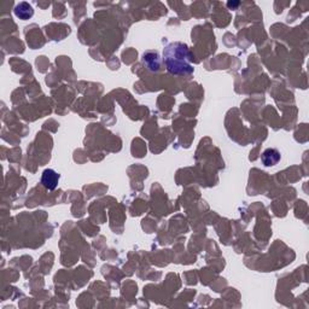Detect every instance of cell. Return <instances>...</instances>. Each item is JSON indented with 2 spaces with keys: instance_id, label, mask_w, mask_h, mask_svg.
Wrapping results in <instances>:
<instances>
[{
  "instance_id": "cell-1",
  "label": "cell",
  "mask_w": 309,
  "mask_h": 309,
  "mask_svg": "<svg viewBox=\"0 0 309 309\" xmlns=\"http://www.w3.org/2000/svg\"><path fill=\"white\" fill-rule=\"evenodd\" d=\"M163 62L173 75H190L195 71L192 55L186 44L172 43L163 50Z\"/></svg>"
},
{
  "instance_id": "cell-2",
  "label": "cell",
  "mask_w": 309,
  "mask_h": 309,
  "mask_svg": "<svg viewBox=\"0 0 309 309\" xmlns=\"http://www.w3.org/2000/svg\"><path fill=\"white\" fill-rule=\"evenodd\" d=\"M59 181V174L53 169H45L41 175V184L48 191H53L57 187Z\"/></svg>"
},
{
  "instance_id": "cell-3",
  "label": "cell",
  "mask_w": 309,
  "mask_h": 309,
  "mask_svg": "<svg viewBox=\"0 0 309 309\" xmlns=\"http://www.w3.org/2000/svg\"><path fill=\"white\" fill-rule=\"evenodd\" d=\"M143 63L148 66L149 70L158 71L161 66L159 55L157 51H146L143 55Z\"/></svg>"
},
{
  "instance_id": "cell-4",
  "label": "cell",
  "mask_w": 309,
  "mask_h": 309,
  "mask_svg": "<svg viewBox=\"0 0 309 309\" xmlns=\"http://www.w3.org/2000/svg\"><path fill=\"white\" fill-rule=\"evenodd\" d=\"M261 161L266 167L275 166L280 161V153L277 149H266L261 154Z\"/></svg>"
},
{
  "instance_id": "cell-5",
  "label": "cell",
  "mask_w": 309,
  "mask_h": 309,
  "mask_svg": "<svg viewBox=\"0 0 309 309\" xmlns=\"http://www.w3.org/2000/svg\"><path fill=\"white\" fill-rule=\"evenodd\" d=\"M15 15H16L20 20L25 21L32 19L33 15H34V10H33L32 5L23 1L20 2L19 5H16V7H15Z\"/></svg>"
}]
</instances>
